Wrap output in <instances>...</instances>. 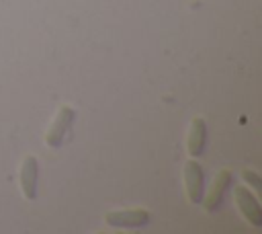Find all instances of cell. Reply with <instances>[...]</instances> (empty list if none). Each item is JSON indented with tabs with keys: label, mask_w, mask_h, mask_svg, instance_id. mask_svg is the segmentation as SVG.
<instances>
[{
	"label": "cell",
	"mask_w": 262,
	"mask_h": 234,
	"mask_svg": "<svg viewBox=\"0 0 262 234\" xmlns=\"http://www.w3.org/2000/svg\"><path fill=\"white\" fill-rule=\"evenodd\" d=\"M184 187H186L188 199L192 203H201L203 201L205 174H203V166L196 160H188L184 164Z\"/></svg>",
	"instance_id": "6da1fadb"
},
{
	"label": "cell",
	"mask_w": 262,
	"mask_h": 234,
	"mask_svg": "<svg viewBox=\"0 0 262 234\" xmlns=\"http://www.w3.org/2000/svg\"><path fill=\"white\" fill-rule=\"evenodd\" d=\"M104 220L113 228H143L149 224V213L145 209H123L106 213Z\"/></svg>",
	"instance_id": "7a4b0ae2"
},
{
	"label": "cell",
	"mask_w": 262,
	"mask_h": 234,
	"mask_svg": "<svg viewBox=\"0 0 262 234\" xmlns=\"http://www.w3.org/2000/svg\"><path fill=\"white\" fill-rule=\"evenodd\" d=\"M235 201H237V207H239L242 216L252 226H262V207H260L258 199L246 187H237L235 189Z\"/></svg>",
	"instance_id": "3957f363"
},
{
	"label": "cell",
	"mask_w": 262,
	"mask_h": 234,
	"mask_svg": "<svg viewBox=\"0 0 262 234\" xmlns=\"http://www.w3.org/2000/svg\"><path fill=\"white\" fill-rule=\"evenodd\" d=\"M72 121H74V109L72 107H61L57 117H55V121H53V125L47 131V146H51V148L61 146Z\"/></svg>",
	"instance_id": "277c9868"
},
{
	"label": "cell",
	"mask_w": 262,
	"mask_h": 234,
	"mask_svg": "<svg viewBox=\"0 0 262 234\" xmlns=\"http://www.w3.org/2000/svg\"><path fill=\"white\" fill-rule=\"evenodd\" d=\"M37 179H39V164L35 156H27L20 166V189L27 199L37 197Z\"/></svg>",
	"instance_id": "5b68a950"
},
{
	"label": "cell",
	"mask_w": 262,
	"mask_h": 234,
	"mask_svg": "<svg viewBox=\"0 0 262 234\" xmlns=\"http://www.w3.org/2000/svg\"><path fill=\"white\" fill-rule=\"evenodd\" d=\"M229 185H231V172L229 170H221L217 174V179L213 181V187H211L209 197L205 199V207L209 211H217L219 209V205L225 199V193L229 191Z\"/></svg>",
	"instance_id": "8992f818"
},
{
	"label": "cell",
	"mask_w": 262,
	"mask_h": 234,
	"mask_svg": "<svg viewBox=\"0 0 262 234\" xmlns=\"http://www.w3.org/2000/svg\"><path fill=\"white\" fill-rule=\"evenodd\" d=\"M205 142H207V123H205V119L196 117V119H192L190 133H188V152H190L192 158L203 154Z\"/></svg>",
	"instance_id": "52a82bcc"
},
{
	"label": "cell",
	"mask_w": 262,
	"mask_h": 234,
	"mask_svg": "<svg viewBox=\"0 0 262 234\" xmlns=\"http://www.w3.org/2000/svg\"><path fill=\"white\" fill-rule=\"evenodd\" d=\"M244 179L254 187V191H262V183H260V177L254 172V170H244Z\"/></svg>",
	"instance_id": "ba28073f"
}]
</instances>
